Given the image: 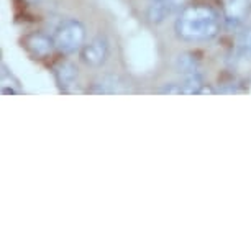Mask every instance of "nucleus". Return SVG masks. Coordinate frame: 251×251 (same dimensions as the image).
<instances>
[{"mask_svg":"<svg viewBox=\"0 0 251 251\" xmlns=\"http://www.w3.org/2000/svg\"><path fill=\"white\" fill-rule=\"evenodd\" d=\"M177 38L184 41H208L220 31V15L208 5H187L177 13L174 23Z\"/></svg>","mask_w":251,"mask_h":251,"instance_id":"1","label":"nucleus"},{"mask_svg":"<svg viewBox=\"0 0 251 251\" xmlns=\"http://www.w3.org/2000/svg\"><path fill=\"white\" fill-rule=\"evenodd\" d=\"M54 45L56 50L63 54L75 53L77 50H82L86 41V28L75 18H68L54 31Z\"/></svg>","mask_w":251,"mask_h":251,"instance_id":"2","label":"nucleus"},{"mask_svg":"<svg viewBox=\"0 0 251 251\" xmlns=\"http://www.w3.org/2000/svg\"><path fill=\"white\" fill-rule=\"evenodd\" d=\"M250 13L251 0H225L224 2V22L230 30L243 25Z\"/></svg>","mask_w":251,"mask_h":251,"instance_id":"3","label":"nucleus"},{"mask_svg":"<svg viewBox=\"0 0 251 251\" xmlns=\"http://www.w3.org/2000/svg\"><path fill=\"white\" fill-rule=\"evenodd\" d=\"M80 58L91 68H100L108 58V41L103 36L94 38L80 50Z\"/></svg>","mask_w":251,"mask_h":251,"instance_id":"4","label":"nucleus"},{"mask_svg":"<svg viewBox=\"0 0 251 251\" xmlns=\"http://www.w3.org/2000/svg\"><path fill=\"white\" fill-rule=\"evenodd\" d=\"M182 5L184 0H153L146 15L151 23H161L176 12H181L184 8Z\"/></svg>","mask_w":251,"mask_h":251,"instance_id":"5","label":"nucleus"},{"mask_svg":"<svg viewBox=\"0 0 251 251\" xmlns=\"http://www.w3.org/2000/svg\"><path fill=\"white\" fill-rule=\"evenodd\" d=\"M25 46L30 51V54L35 56V58H46L56 48L54 38H50L41 31H35L31 35H28L25 38Z\"/></svg>","mask_w":251,"mask_h":251,"instance_id":"6","label":"nucleus"},{"mask_svg":"<svg viewBox=\"0 0 251 251\" xmlns=\"http://www.w3.org/2000/svg\"><path fill=\"white\" fill-rule=\"evenodd\" d=\"M77 74H79V71L75 68V64L69 63V61H63V63H59L54 68L56 80H58L59 87L66 92L71 91V89L75 86V82H77Z\"/></svg>","mask_w":251,"mask_h":251,"instance_id":"7","label":"nucleus"},{"mask_svg":"<svg viewBox=\"0 0 251 251\" xmlns=\"http://www.w3.org/2000/svg\"><path fill=\"white\" fill-rule=\"evenodd\" d=\"M125 87H123V82L117 75H103L100 80H97L94 84V89H91V92L94 94H118L123 92Z\"/></svg>","mask_w":251,"mask_h":251,"instance_id":"8","label":"nucleus"},{"mask_svg":"<svg viewBox=\"0 0 251 251\" xmlns=\"http://www.w3.org/2000/svg\"><path fill=\"white\" fill-rule=\"evenodd\" d=\"M199 68H201V64H199V59L192 53L179 54L177 58H176V69L181 74H184V75L197 74Z\"/></svg>","mask_w":251,"mask_h":251,"instance_id":"9","label":"nucleus"},{"mask_svg":"<svg viewBox=\"0 0 251 251\" xmlns=\"http://www.w3.org/2000/svg\"><path fill=\"white\" fill-rule=\"evenodd\" d=\"M203 86V80H202V75L201 74H189V75H184V80L181 82V91L182 94H187V96H194V94L201 92V89Z\"/></svg>","mask_w":251,"mask_h":251,"instance_id":"10","label":"nucleus"},{"mask_svg":"<svg viewBox=\"0 0 251 251\" xmlns=\"http://www.w3.org/2000/svg\"><path fill=\"white\" fill-rule=\"evenodd\" d=\"M236 50L243 56L251 54V26L245 28L238 35V38H236Z\"/></svg>","mask_w":251,"mask_h":251,"instance_id":"11","label":"nucleus"},{"mask_svg":"<svg viewBox=\"0 0 251 251\" xmlns=\"http://www.w3.org/2000/svg\"><path fill=\"white\" fill-rule=\"evenodd\" d=\"M159 94H168V96H177V94H182V91H181V84H176V82L166 84L164 87H161V89H159Z\"/></svg>","mask_w":251,"mask_h":251,"instance_id":"12","label":"nucleus"},{"mask_svg":"<svg viewBox=\"0 0 251 251\" xmlns=\"http://www.w3.org/2000/svg\"><path fill=\"white\" fill-rule=\"evenodd\" d=\"M202 94H215V91L210 86H208V84H203L202 89H201V92H199V96H202Z\"/></svg>","mask_w":251,"mask_h":251,"instance_id":"13","label":"nucleus"}]
</instances>
